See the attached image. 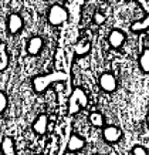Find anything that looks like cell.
<instances>
[{"mask_svg":"<svg viewBox=\"0 0 149 155\" xmlns=\"http://www.w3.org/2000/svg\"><path fill=\"white\" fill-rule=\"evenodd\" d=\"M24 27V20L23 17L20 16L19 13H11L9 14V17H7V30H9L10 34H19Z\"/></svg>","mask_w":149,"mask_h":155,"instance_id":"6","label":"cell"},{"mask_svg":"<svg viewBox=\"0 0 149 155\" xmlns=\"http://www.w3.org/2000/svg\"><path fill=\"white\" fill-rule=\"evenodd\" d=\"M98 84L104 93H115L118 88V81L112 73H102L98 78Z\"/></svg>","mask_w":149,"mask_h":155,"instance_id":"4","label":"cell"},{"mask_svg":"<svg viewBox=\"0 0 149 155\" xmlns=\"http://www.w3.org/2000/svg\"><path fill=\"white\" fill-rule=\"evenodd\" d=\"M146 124H148V127H149V114H148V117H146Z\"/></svg>","mask_w":149,"mask_h":155,"instance_id":"20","label":"cell"},{"mask_svg":"<svg viewBox=\"0 0 149 155\" xmlns=\"http://www.w3.org/2000/svg\"><path fill=\"white\" fill-rule=\"evenodd\" d=\"M138 66L144 74H149V48H144L138 58Z\"/></svg>","mask_w":149,"mask_h":155,"instance_id":"11","label":"cell"},{"mask_svg":"<svg viewBox=\"0 0 149 155\" xmlns=\"http://www.w3.org/2000/svg\"><path fill=\"white\" fill-rule=\"evenodd\" d=\"M67 80V74L65 73H61V71H56V73H51V74H46V75H37L34 77L31 81L33 90L34 93H44L50 84H54V83H60V81H65Z\"/></svg>","mask_w":149,"mask_h":155,"instance_id":"1","label":"cell"},{"mask_svg":"<svg viewBox=\"0 0 149 155\" xmlns=\"http://www.w3.org/2000/svg\"><path fill=\"white\" fill-rule=\"evenodd\" d=\"M48 130V117L47 114H40L33 122V131L38 135H44Z\"/></svg>","mask_w":149,"mask_h":155,"instance_id":"9","label":"cell"},{"mask_svg":"<svg viewBox=\"0 0 149 155\" xmlns=\"http://www.w3.org/2000/svg\"><path fill=\"white\" fill-rule=\"evenodd\" d=\"M132 155H149L148 150L142 145H135L132 148Z\"/></svg>","mask_w":149,"mask_h":155,"instance_id":"19","label":"cell"},{"mask_svg":"<svg viewBox=\"0 0 149 155\" xmlns=\"http://www.w3.org/2000/svg\"><path fill=\"white\" fill-rule=\"evenodd\" d=\"M105 20H107V17H105V14H102L101 12H95V13H94L92 21H94L95 24H98V26H101V24L105 23Z\"/></svg>","mask_w":149,"mask_h":155,"instance_id":"18","label":"cell"},{"mask_svg":"<svg viewBox=\"0 0 149 155\" xmlns=\"http://www.w3.org/2000/svg\"><path fill=\"white\" fill-rule=\"evenodd\" d=\"M148 27H149V17L142 20V21H139V23L132 24V30H134V31H142V30H146Z\"/></svg>","mask_w":149,"mask_h":155,"instance_id":"16","label":"cell"},{"mask_svg":"<svg viewBox=\"0 0 149 155\" xmlns=\"http://www.w3.org/2000/svg\"><path fill=\"white\" fill-rule=\"evenodd\" d=\"M102 138L107 144H117L121 141L122 131L117 125H104L102 127Z\"/></svg>","mask_w":149,"mask_h":155,"instance_id":"5","label":"cell"},{"mask_svg":"<svg viewBox=\"0 0 149 155\" xmlns=\"http://www.w3.org/2000/svg\"><path fill=\"white\" fill-rule=\"evenodd\" d=\"M87 105H88V97L84 93V90L79 88V87L74 88V91L71 93L70 98H68V114H71V115L78 114Z\"/></svg>","mask_w":149,"mask_h":155,"instance_id":"2","label":"cell"},{"mask_svg":"<svg viewBox=\"0 0 149 155\" xmlns=\"http://www.w3.org/2000/svg\"><path fill=\"white\" fill-rule=\"evenodd\" d=\"M88 120L94 127H104V124H105L104 115L99 113V111H92V113L88 115Z\"/></svg>","mask_w":149,"mask_h":155,"instance_id":"13","label":"cell"},{"mask_svg":"<svg viewBox=\"0 0 149 155\" xmlns=\"http://www.w3.org/2000/svg\"><path fill=\"white\" fill-rule=\"evenodd\" d=\"M9 64V57L6 53V46L3 43H0V71H3Z\"/></svg>","mask_w":149,"mask_h":155,"instance_id":"15","label":"cell"},{"mask_svg":"<svg viewBox=\"0 0 149 155\" xmlns=\"http://www.w3.org/2000/svg\"><path fill=\"white\" fill-rule=\"evenodd\" d=\"M2 152L3 155H16V147L11 137H5L2 141Z\"/></svg>","mask_w":149,"mask_h":155,"instance_id":"12","label":"cell"},{"mask_svg":"<svg viewBox=\"0 0 149 155\" xmlns=\"http://www.w3.org/2000/svg\"><path fill=\"white\" fill-rule=\"evenodd\" d=\"M89 50H91V43L89 41L79 43V44H77L74 48V51L77 56H85L87 53H89Z\"/></svg>","mask_w":149,"mask_h":155,"instance_id":"14","label":"cell"},{"mask_svg":"<svg viewBox=\"0 0 149 155\" xmlns=\"http://www.w3.org/2000/svg\"><path fill=\"white\" fill-rule=\"evenodd\" d=\"M67 19H68V10L61 5H53L47 12V21L54 27L64 24Z\"/></svg>","mask_w":149,"mask_h":155,"instance_id":"3","label":"cell"},{"mask_svg":"<svg viewBox=\"0 0 149 155\" xmlns=\"http://www.w3.org/2000/svg\"><path fill=\"white\" fill-rule=\"evenodd\" d=\"M43 47H44V40H43V37H40V36H33L31 38H28L27 44H26L27 54L31 57L37 56L38 53L43 50Z\"/></svg>","mask_w":149,"mask_h":155,"instance_id":"8","label":"cell"},{"mask_svg":"<svg viewBox=\"0 0 149 155\" xmlns=\"http://www.w3.org/2000/svg\"><path fill=\"white\" fill-rule=\"evenodd\" d=\"M7 104H9V98H7V95H6L5 91H2V90H0V114H3L6 111Z\"/></svg>","mask_w":149,"mask_h":155,"instance_id":"17","label":"cell"},{"mask_svg":"<svg viewBox=\"0 0 149 155\" xmlns=\"http://www.w3.org/2000/svg\"><path fill=\"white\" fill-rule=\"evenodd\" d=\"M125 40H126L125 33H124L122 30H119V28L111 30V33L108 36V44H109L114 50H119V48L124 46Z\"/></svg>","mask_w":149,"mask_h":155,"instance_id":"7","label":"cell"},{"mask_svg":"<svg viewBox=\"0 0 149 155\" xmlns=\"http://www.w3.org/2000/svg\"><path fill=\"white\" fill-rule=\"evenodd\" d=\"M85 147V140L83 137L77 135V134H73L70 137V140L67 142V151L68 152H79L81 150H84Z\"/></svg>","mask_w":149,"mask_h":155,"instance_id":"10","label":"cell"}]
</instances>
